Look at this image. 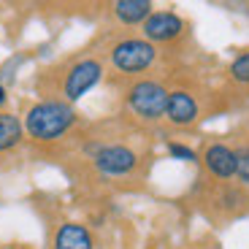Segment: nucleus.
<instances>
[{
	"mask_svg": "<svg viewBox=\"0 0 249 249\" xmlns=\"http://www.w3.org/2000/svg\"><path fill=\"white\" fill-rule=\"evenodd\" d=\"M76 122V111L65 100H44L27 111L25 117V130L36 141H54L65 130H71V124Z\"/></svg>",
	"mask_w": 249,
	"mask_h": 249,
	"instance_id": "f257e3e1",
	"label": "nucleus"
},
{
	"mask_svg": "<svg viewBox=\"0 0 249 249\" xmlns=\"http://www.w3.org/2000/svg\"><path fill=\"white\" fill-rule=\"evenodd\" d=\"M127 106L136 117L146 119V122H155V119L165 117V106H168V89L162 87L160 81L143 79L136 81L130 89H127Z\"/></svg>",
	"mask_w": 249,
	"mask_h": 249,
	"instance_id": "f03ea898",
	"label": "nucleus"
},
{
	"mask_svg": "<svg viewBox=\"0 0 249 249\" xmlns=\"http://www.w3.org/2000/svg\"><path fill=\"white\" fill-rule=\"evenodd\" d=\"M157 49L146 38H124L111 49V62L114 68L122 73H141L155 62Z\"/></svg>",
	"mask_w": 249,
	"mask_h": 249,
	"instance_id": "7ed1b4c3",
	"label": "nucleus"
},
{
	"mask_svg": "<svg viewBox=\"0 0 249 249\" xmlns=\"http://www.w3.org/2000/svg\"><path fill=\"white\" fill-rule=\"evenodd\" d=\"M100 76H103V65H100L98 60H92V57L79 60L73 68L68 71L65 84H62L65 100H68V103H76L79 98H84V95H87L89 89H92L95 84L100 81Z\"/></svg>",
	"mask_w": 249,
	"mask_h": 249,
	"instance_id": "20e7f679",
	"label": "nucleus"
},
{
	"mask_svg": "<svg viewBox=\"0 0 249 249\" xmlns=\"http://www.w3.org/2000/svg\"><path fill=\"white\" fill-rule=\"evenodd\" d=\"M95 168L103 176H124L130 174L138 165V157L130 146H122V143H108V146H100L95 152Z\"/></svg>",
	"mask_w": 249,
	"mask_h": 249,
	"instance_id": "39448f33",
	"label": "nucleus"
},
{
	"mask_svg": "<svg viewBox=\"0 0 249 249\" xmlns=\"http://www.w3.org/2000/svg\"><path fill=\"white\" fill-rule=\"evenodd\" d=\"M184 33V19L174 11H152V17L143 22V36L149 44H165Z\"/></svg>",
	"mask_w": 249,
	"mask_h": 249,
	"instance_id": "423d86ee",
	"label": "nucleus"
},
{
	"mask_svg": "<svg viewBox=\"0 0 249 249\" xmlns=\"http://www.w3.org/2000/svg\"><path fill=\"white\" fill-rule=\"evenodd\" d=\"M203 162H206V168H209V174H212L214 179L228 181V179L236 176V149L225 146V143H212V146H206Z\"/></svg>",
	"mask_w": 249,
	"mask_h": 249,
	"instance_id": "0eeeda50",
	"label": "nucleus"
},
{
	"mask_svg": "<svg viewBox=\"0 0 249 249\" xmlns=\"http://www.w3.org/2000/svg\"><path fill=\"white\" fill-rule=\"evenodd\" d=\"M165 119H168L171 124H179V127L193 124L195 119H198V100H195L190 92H184V89H174V92H168Z\"/></svg>",
	"mask_w": 249,
	"mask_h": 249,
	"instance_id": "6e6552de",
	"label": "nucleus"
},
{
	"mask_svg": "<svg viewBox=\"0 0 249 249\" xmlns=\"http://www.w3.org/2000/svg\"><path fill=\"white\" fill-rule=\"evenodd\" d=\"M54 249H92V236L84 225L65 222L54 233Z\"/></svg>",
	"mask_w": 249,
	"mask_h": 249,
	"instance_id": "1a4fd4ad",
	"label": "nucleus"
},
{
	"mask_svg": "<svg viewBox=\"0 0 249 249\" xmlns=\"http://www.w3.org/2000/svg\"><path fill=\"white\" fill-rule=\"evenodd\" d=\"M114 14L124 25H138L152 17V3L149 0H117L114 3Z\"/></svg>",
	"mask_w": 249,
	"mask_h": 249,
	"instance_id": "9d476101",
	"label": "nucleus"
},
{
	"mask_svg": "<svg viewBox=\"0 0 249 249\" xmlns=\"http://www.w3.org/2000/svg\"><path fill=\"white\" fill-rule=\"evenodd\" d=\"M22 141V122L17 114H0V152L11 149Z\"/></svg>",
	"mask_w": 249,
	"mask_h": 249,
	"instance_id": "9b49d317",
	"label": "nucleus"
},
{
	"mask_svg": "<svg viewBox=\"0 0 249 249\" xmlns=\"http://www.w3.org/2000/svg\"><path fill=\"white\" fill-rule=\"evenodd\" d=\"M231 79L236 84H249V52H241L231 62Z\"/></svg>",
	"mask_w": 249,
	"mask_h": 249,
	"instance_id": "f8f14e48",
	"label": "nucleus"
},
{
	"mask_svg": "<svg viewBox=\"0 0 249 249\" xmlns=\"http://www.w3.org/2000/svg\"><path fill=\"white\" fill-rule=\"evenodd\" d=\"M236 176L244 187H249V146L236 149Z\"/></svg>",
	"mask_w": 249,
	"mask_h": 249,
	"instance_id": "ddd939ff",
	"label": "nucleus"
},
{
	"mask_svg": "<svg viewBox=\"0 0 249 249\" xmlns=\"http://www.w3.org/2000/svg\"><path fill=\"white\" fill-rule=\"evenodd\" d=\"M168 152L171 157H176V160H184V162H198V155H195L190 146H184V143H168Z\"/></svg>",
	"mask_w": 249,
	"mask_h": 249,
	"instance_id": "4468645a",
	"label": "nucleus"
},
{
	"mask_svg": "<svg viewBox=\"0 0 249 249\" xmlns=\"http://www.w3.org/2000/svg\"><path fill=\"white\" fill-rule=\"evenodd\" d=\"M3 103H6V87L0 84V106H3Z\"/></svg>",
	"mask_w": 249,
	"mask_h": 249,
	"instance_id": "2eb2a0df",
	"label": "nucleus"
}]
</instances>
